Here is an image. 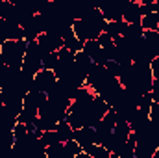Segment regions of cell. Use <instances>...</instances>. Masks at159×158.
I'll use <instances>...</instances> for the list:
<instances>
[{
    "instance_id": "obj_13",
    "label": "cell",
    "mask_w": 159,
    "mask_h": 158,
    "mask_svg": "<svg viewBox=\"0 0 159 158\" xmlns=\"http://www.w3.org/2000/svg\"><path fill=\"white\" fill-rule=\"evenodd\" d=\"M63 47H67L69 50H72V52H80L81 48H83V41L78 39V36L74 34V30H72V26L70 28H67L65 32H63Z\"/></svg>"
},
{
    "instance_id": "obj_22",
    "label": "cell",
    "mask_w": 159,
    "mask_h": 158,
    "mask_svg": "<svg viewBox=\"0 0 159 158\" xmlns=\"http://www.w3.org/2000/svg\"><path fill=\"white\" fill-rule=\"evenodd\" d=\"M37 116H39V112H37V110L22 108V110H20V114L17 116V121L24 123V125H30V123H35V119H37Z\"/></svg>"
},
{
    "instance_id": "obj_14",
    "label": "cell",
    "mask_w": 159,
    "mask_h": 158,
    "mask_svg": "<svg viewBox=\"0 0 159 158\" xmlns=\"http://www.w3.org/2000/svg\"><path fill=\"white\" fill-rule=\"evenodd\" d=\"M56 132H57V136H59V140H61L63 143L69 141V140H74V128L70 126V123H69L67 119L57 121V125H56Z\"/></svg>"
},
{
    "instance_id": "obj_30",
    "label": "cell",
    "mask_w": 159,
    "mask_h": 158,
    "mask_svg": "<svg viewBox=\"0 0 159 158\" xmlns=\"http://www.w3.org/2000/svg\"><path fill=\"white\" fill-rule=\"evenodd\" d=\"M98 43H100V47H111V45H115V41H113V37L107 34V32H102L98 37Z\"/></svg>"
},
{
    "instance_id": "obj_21",
    "label": "cell",
    "mask_w": 159,
    "mask_h": 158,
    "mask_svg": "<svg viewBox=\"0 0 159 158\" xmlns=\"http://www.w3.org/2000/svg\"><path fill=\"white\" fill-rule=\"evenodd\" d=\"M141 24H143V28H144V30H157V24H159L157 13H156V11H152V13L143 15Z\"/></svg>"
},
{
    "instance_id": "obj_27",
    "label": "cell",
    "mask_w": 159,
    "mask_h": 158,
    "mask_svg": "<svg viewBox=\"0 0 159 158\" xmlns=\"http://www.w3.org/2000/svg\"><path fill=\"white\" fill-rule=\"evenodd\" d=\"M152 102H154V99H152V93L148 91V93H143L141 95V99H139V108L141 110H146V112H150V106H152Z\"/></svg>"
},
{
    "instance_id": "obj_8",
    "label": "cell",
    "mask_w": 159,
    "mask_h": 158,
    "mask_svg": "<svg viewBox=\"0 0 159 158\" xmlns=\"http://www.w3.org/2000/svg\"><path fill=\"white\" fill-rule=\"evenodd\" d=\"M24 37V30L20 24L17 22H11V21H6L0 17V41H15V39H22Z\"/></svg>"
},
{
    "instance_id": "obj_16",
    "label": "cell",
    "mask_w": 159,
    "mask_h": 158,
    "mask_svg": "<svg viewBox=\"0 0 159 158\" xmlns=\"http://www.w3.org/2000/svg\"><path fill=\"white\" fill-rule=\"evenodd\" d=\"M0 17L6 19V21H11V22H17V24H19L17 7H15V4H11L9 0H4V2H2V6H0Z\"/></svg>"
},
{
    "instance_id": "obj_9",
    "label": "cell",
    "mask_w": 159,
    "mask_h": 158,
    "mask_svg": "<svg viewBox=\"0 0 159 158\" xmlns=\"http://www.w3.org/2000/svg\"><path fill=\"white\" fill-rule=\"evenodd\" d=\"M37 45H39L41 52L46 54V52H56L63 47V37L57 36V34H52V32H43L39 37H37Z\"/></svg>"
},
{
    "instance_id": "obj_24",
    "label": "cell",
    "mask_w": 159,
    "mask_h": 158,
    "mask_svg": "<svg viewBox=\"0 0 159 158\" xmlns=\"http://www.w3.org/2000/svg\"><path fill=\"white\" fill-rule=\"evenodd\" d=\"M56 65H57V50L43 54V69H52L54 71Z\"/></svg>"
},
{
    "instance_id": "obj_7",
    "label": "cell",
    "mask_w": 159,
    "mask_h": 158,
    "mask_svg": "<svg viewBox=\"0 0 159 158\" xmlns=\"http://www.w3.org/2000/svg\"><path fill=\"white\" fill-rule=\"evenodd\" d=\"M20 26H22V30H24V39L26 41H35L41 34L44 32V24H43V19H41L39 13L32 15V17H30L26 22H22Z\"/></svg>"
},
{
    "instance_id": "obj_19",
    "label": "cell",
    "mask_w": 159,
    "mask_h": 158,
    "mask_svg": "<svg viewBox=\"0 0 159 158\" xmlns=\"http://www.w3.org/2000/svg\"><path fill=\"white\" fill-rule=\"evenodd\" d=\"M74 62H76V65H78L81 71H85V73H89V69H91V65H93V58L87 54V52H83V50H80L74 54Z\"/></svg>"
},
{
    "instance_id": "obj_2",
    "label": "cell",
    "mask_w": 159,
    "mask_h": 158,
    "mask_svg": "<svg viewBox=\"0 0 159 158\" xmlns=\"http://www.w3.org/2000/svg\"><path fill=\"white\" fill-rule=\"evenodd\" d=\"M41 69H43V52H41L37 41H28L26 54L22 60V71L35 77V73H39Z\"/></svg>"
},
{
    "instance_id": "obj_33",
    "label": "cell",
    "mask_w": 159,
    "mask_h": 158,
    "mask_svg": "<svg viewBox=\"0 0 159 158\" xmlns=\"http://www.w3.org/2000/svg\"><path fill=\"white\" fill-rule=\"evenodd\" d=\"M150 93H152L154 102H159V80H154V82H152V89H150Z\"/></svg>"
},
{
    "instance_id": "obj_5",
    "label": "cell",
    "mask_w": 159,
    "mask_h": 158,
    "mask_svg": "<svg viewBox=\"0 0 159 158\" xmlns=\"http://www.w3.org/2000/svg\"><path fill=\"white\" fill-rule=\"evenodd\" d=\"M109 78H111V75H109L107 67H106V65H98V63L93 62V65H91V69H89V73H87V78H85V86L91 87V89L96 93L98 87Z\"/></svg>"
},
{
    "instance_id": "obj_20",
    "label": "cell",
    "mask_w": 159,
    "mask_h": 158,
    "mask_svg": "<svg viewBox=\"0 0 159 158\" xmlns=\"http://www.w3.org/2000/svg\"><path fill=\"white\" fill-rule=\"evenodd\" d=\"M56 125H57V121L54 117H50V116H37L35 119V126L39 128V130H56Z\"/></svg>"
},
{
    "instance_id": "obj_15",
    "label": "cell",
    "mask_w": 159,
    "mask_h": 158,
    "mask_svg": "<svg viewBox=\"0 0 159 158\" xmlns=\"http://www.w3.org/2000/svg\"><path fill=\"white\" fill-rule=\"evenodd\" d=\"M83 151H85L91 158H111V151H109L107 147L100 145V143H91V145H87Z\"/></svg>"
},
{
    "instance_id": "obj_29",
    "label": "cell",
    "mask_w": 159,
    "mask_h": 158,
    "mask_svg": "<svg viewBox=\"0 0 159 158\" xmlns=\"http://www.w3.org/2000/svg\"><path fill=\"white\" fill-rule=\"evenodd\" d=\"M93 62L98 63V65H106V63L109 62V54H107V50H106V48H100V52L93 58Z\"/></svg>"
},
{
    "instance_id": "obj_12",
    "label": "cell",
    "mask_w": 159,
    "mask_h": 158,
    "mask_svg": "<svg viewBox=\"0 0 159 158\" xmlns=\"http://www.w3.org/2000/svg\"><path fill=\"white\" fill-rule=\"evenodd\" d=\"M122 19H124L126 22H141V19H143L141 4L128 0V2L124 4V9H122Z\"/></svg>"
},
{
    "instance_id": "obj_38",
    "label": "cell",
    "mask_w": 159,
    "mask_h": 158,
    "mask_svg": "<svg viewBox=\"0 0 159 158\" xmlns=\"http://www.w3.org/2000/svg\"><path fill=\"white\" fill-rule=\"evenodd\" d=\"M2 2H4V0H0V6H2Z\"/></svg>"
},
{
    "instance_id": "obj_35",
    "label": "cell",
    "mask_w": 159,
    "mask_h": 158,
    "mask_svg": "<svg viewBox=\"0 0 159 158\" xmlns=\"http://www.w3.org/2000/svg\"><path fill=\"white\" fill-rule=\"evenodd\" d=\"M11 4H20V2H24V0H9Z\"/></svg>"
},
{
    "instance_id": "obj_32",
    "label": "cell",
    "mask_w": 159,
    "mask_h": 158,
    "mask_svg": "<svg viewBox=\"0 0 159 158\" xmlns=\"http://www.w3.org/2000/svg\"><path fill=\"white\" fill-rule=\"evenodd\" d=\"M150 69H152V77H154V80H159V56L150 62Z\"/></svg>"
},
{
    "instance_id": "obj_6",
    "label": "cell",
    "mask_w": 159,
    "mask_h": 158,
    "mask_svg": "<svg viewBox=\"0 0 159 158\" xmlns=\"http://www.w3.org/2000/svg\"><path fill=\"white\" fill-rule=\"evenodd\" d=\"M57 82V77L52 69H41L39 73H35L34 77V84H32V89H39V91H50Z\"/></svg>"
},
{
    "instance_id": "obj_26",
    "label": "cell",
    "mask_w": 159,
    "mask_h": 158,
    "mask_svg": "<svg viewBox=\"0 0 159 158\" xmlns=\"http://www.w3.org/2000/svg\"><path fill=\"white\" fill-rule=\"evenodd\" d=\"M65 149H67V153L70 155V158H76L83 151V147L80 145L76 140H69V141H65Z\"/></svg>"
},
{
    "instance_id": "obj_3",
    "label": "cell",
    "mask_w": 159,
    "mask_h": 158,
    "mask_svg": "<svg viewBox=\"0 0 159 158\" xmlns=\"http://www.w3.org/2000/svg\"><path fill=\"white\" fill-rule=\"evenodd\" d=\"M72 30H74V34L78 36V39L87 41V39H96V37L104 32V26L98 24V22L87 21V19H76V21L72 22Z\"/></svg>"
},
{
    "instance_id": "obj_37",
    "label": "cell",
    "mask_w": 159,
    "mask_h": 158,
    "mask_svg": "<svg viewBox=\"0 0 159 158\" xmlns=\"http://www.w3.org/2000/svg\"><path fill=\"white\" fill-rule=\"evenodd\" d=\"M131 2H141V0H131Z\"/></svg>"
},
{
    "instance_id": "obj_11",
    "label": "cell",
    "mask_w": 159,
    "mask_h": 158,
    "mask_svg": "<svg viewBox=\"0 0 159 158\" xmlns=\"http://www.w3.org/2000/svg\"><path fill=\"white\" fill-rule=\"evenodd\" d=\"M74 140L85 149L91 143H96V130L94 126H80L74 130Z\"/></svg>"
},
{
    "instance_id": "obj_10",
    "label": "cell",
    "mask_w": 159,
    "mask_h": 158,
    "mask_svg": "<svg viewBox=\"0 0 159 158\" xmlns=\"http://www.w3.org/2000/svg\"><path fill=\"white\" fill-rule=\"evenodd\" d=\"M46 99H48V95L44 91L30 89L26 93V97H24V108H30V110H37L39 112V108L46 102Z\"/></svg>"
},
{
    "instance_id": "obj_25",
    "label": "cell",
    "mask_w": 159,
    "mask_h": 158,
    "mask_svg": "<svg viewBox=\"0 0 159 158\" xmlns=\"http://www.w3.org/2000/svg\"><path fill=\"white\" fill-rule=\"evenodd\" d=\"M41 141L44 143V147H48V145L59 143L61 140H59V136H57V132H56V130H44V132L41 134Z\"/></svg>"
},
{
    "instance_id": "obj_1",
    "label": "cell",
    "mask_w": 159,
    "mask_h": 158,
    "mask_svg": "<svg viewBox=\"0 0 159 158\" xmlns=\"http://www.w3.org/2000/svg\"><path fill=\"white\" fill-rule=\"evenodd\" d=\"M28 41L24 39H15V41H4L0 47V63L11 65V67H22V60L26 54Z\"/></svg>"
},
{
    "instance_id": "obj_36",
    "label": "cell",
    "mask_w": 159,
    "mask_h": 158,
    "mask_svg": "<svg viewBox=\"0 0 159 158\" xmlns=\"http://www.w3.org/2000/svg\"><path fill=\"white\" fill-rule=\"evenodd\" d=\"M2 108H4V102H2V99H0V112H2Z\"/></svg>"
},
{
    "instance_id": "obj_28",
    "label": "cell",
    "mask_w": 159,
    "mask_h": 158,
    "mask_svg": "<svg viewBox=\"0 0 159 158\" xmlns=\"http://www.w3.org/2000/svg\"><path fill=\"white\" fill-rule=\"evenodd\" d=\"M13 134H15V140H20V138H24V136L28 134V126H26L24 123L17 121L15 126H13Z\"/></svg>"
},
{
    "instance_id": "obj_4",
    "label": "cell",
    "mask_w": 159,
    "mask_h": 158,
    "mask_svg": "<svg viewBox=\"0 0 159 158\" xmlns=\"http://www.w3.org/2000/svg\"><path fill=\"white\" fill-rule=\"evenodd\" d=\"M122 84H120V80L117 77H111L109 80H106L100 87H98V91H96V95H100L109 106H113L115 102H117V99L120 97V93H122Z\"/></svg>"
},
{
    "instance_id": "obj_23",
    "label": "cell",
    "mask_w": 159,
    "mask_h": 158,
    "mask_svg": "<svg viewBox=\"0 0 159 158\" xmlns=\"http://www.w3.org/2000/svg\"><path fill=\"white\" fill-rule=\"evenodd\" d=\"M100 48H102V47H100L98 39H87V41H83V48H81V50L87 52L91 58H94V56L100 52Z\"/></svg>"
},
{
    "instance_id": "obj_17",
    "label": "cell",
    "mask_w": 159,
    "mask_h": 158,
    "mask_svg": "<svg viewBox=\"0 0 159 158\" xmlns=\"http://www.w3.org/2000/svg\"><path fill=\"white\" fill-rule=\"evenodd\" d=\"M46 158H70V155L67 153L65 143L59 141V143H54V145L46 147Z\"/></svg>"
},
{
    "instance_id": "obj_18",
    "label": "cell",
    "mask_w": 159,
    "mask_h": 158,
    "mask_svg": "<svg viewBox=\"0 0 159 158\" xmlns=\"http://www.w3.org/2000/svg\"><path fill=\"white\" fill-rule=\"evenodd\" d=\"M143 41H144L156 54H159V30H144Z\"/></svg>"
},
{
    "instance_id": "obj_31",
    "label": "cell",
    "mask_w": 159,
    "mask_h": 158,
    "mask_svg": "<svg viewBox=\"0 0 159 158\" xmlns=\"http://www.w3.org/2000/svg\"><path fill=\"white\" fill-rule=\"evenodd\" d=\"M150 121L159 126V102H152L150 106Z\"/></svg>"
},
{
    "instance_id": "obj_34",
    "label": "cell",
    "mask_w": 159,
    "mask_h": 158,
    "mask_svg": "<svg viewBox=\"0 0 159 158\" xmlns=\"http://www.w3.org/2000/svg\"><path fill=\"white\" fill-rule=\"evenodd\" d=\"M152 158H159V147L154 151V156H152Z\"/></svg>"
}]
</instances>
